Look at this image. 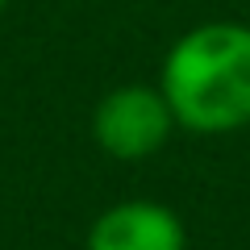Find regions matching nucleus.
<instances>
[{
    "label": "nucleus",
    "mask_w": 250,
    "mask_h": 250,
    "mask_svg": "<svg viewBox=\"0 0 250 250\" xmlns=\"http://www.w3.org/2000/svg\"><path fill=\"white\" fill-rule=\"evenodd\" d=\"M163 96L175 125L196 134H229L250 125V25L213 21L171 46Z\"/></svg>",
    "instance_id": "f257e3e1"
},
{
    "label": "nucleus",
    "mask_w": 250,
    "mask_h": 250,
    "mask_svg": "<svg viewBox=\"0 0 250 250\" xmlns=\"http://www.w3.org/2000/svg\"><path fill=\"white\" fill-rule=\"evenodd\" d=\"M171 125H175V113L163 88L154 92L142 83H129V88L108 92L96 104L92 134H96V146L113 159H150L154 150L167 146Z\"/></svg>",
    "instance_id": "f03ea898"
},
{
    "label": "nucleus",
    "mask_w": 250,
    "mask_h": 250,
    "mask_svg": "<svg viewBox=\"0 0 250 250\" xmlns=\"http://www.w3.org/2000/svg\"><path fill=\"white\" fill-rule=\"evenodd\" d=\"M184 225L154 200H121L96 217L88 250H184Z\"/></svg>",
    "instance_id": "7ed1b4c3"
},
{
    "label": "nucleus",
    "mask_w": 250,
    "mask_h": 250,
    "mask_svg": "<svg viewBox=\"0 0 250 250\" xmlns=\"http://www.w3.org/2000/svg\"><path fill=\"white\" fill-rule=\"evenodd\" d=\"M4 4H9V0H0V13H4Z\"/></svg>",
    "instance_id": "20e7f679"
}]
</instances>
